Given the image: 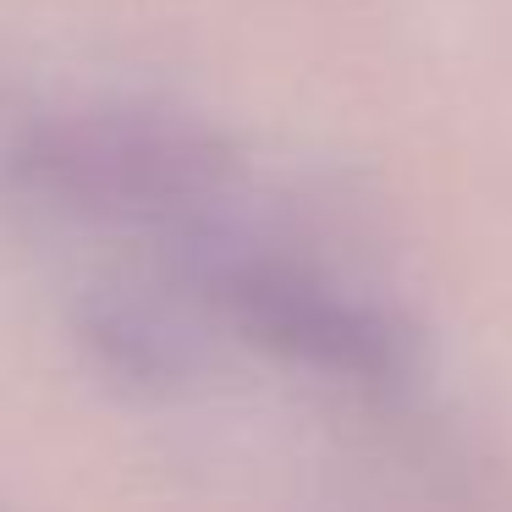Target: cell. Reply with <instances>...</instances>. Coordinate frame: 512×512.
<instances>
[{
  "label": "cell",
  "instance_id": "obj_1",
  "mask_svg": "<svg viewBox=\"0 0 512 512\" xmlns=\"http://www.w3.org/2000/svg\"><path fill=\"white\" fill-rule=\"evenodd\" d=\"M215 298L243 325V336L303 369H325L342 380H386L402 369L397 320L303 265L232 259L215 276Z\"/></svg>",
  "mask_w": 512,
  "mask_h": 512
}]
</instances>
